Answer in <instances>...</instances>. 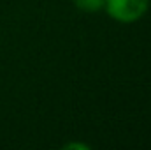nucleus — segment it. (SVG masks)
<instances>
[{
	"label": "nucleus",
	"mask_w": 151,
	"mask_h": 150,
	"mask_svg": "<svg viewBox=\"0 0 151 150\" xmlns=\"http://www.w3.org/2000/svg\"><path fill=\"white\" fill-rule=\"evenodd\" d=\"M150 4L151 0H106L104 11L116 23L132 25L146 16Z\"/></svg>",
	"instance_id": "1"
},
{
	"label": "nucleus",
	"mask_w": 151,
	"mask_h": 150,
	"mask_svg": "<svg viewBox=\"0 0 151 150\" xmlns=\"http://www.w3.org/2000/svg\"><path fill=\"white\" fill-rule=\"evenodd\" d=\"M74 7L84 14H97L104 11L106 0H72Z\"/></svg>",
	"instance_id": "2"
},
{
	"label": "nucleus",
	"mask_w": 151,
	"mask_h": 150,
	"mask_svg": "<svg viewBox=\"0 0 151 150\" xmlns=\"http://www.w3.org/2000/svg\"><path fill=\"white\" fill-rule=\"evenodd\" d=\"M63 149H67V150H74V149H79V150H90L91 147H90L88 143H79V141H72V143H67V145H63Z\"/></svg>",
	"instance_id": "3"
}]
</instances>
